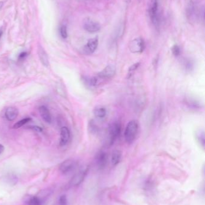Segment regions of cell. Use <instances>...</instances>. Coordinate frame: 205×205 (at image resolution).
I'll use <instances>...</instances> for the list:
<instances>
[{"label": "cell", "instance_id": "cell-16", "mask_svg": "<svg viewBox=\"0 0 205 205\" xmlns=\"http://www.w3.org/2000/svg\"><path fill=\"white\" fill-rule=\"evenodd\" d=\"M195 139L197 142L199 143V145L203 148H205V135L204 130H199L195 132Z\"/></svg>", "mask_w": 205, "mask_h": 205}, {"label": "cell", "instance_id": "cell-13", "mask_svg": "<svg viewBox=\"0 0 205 205\" xmlns=\"http://www.w3.org/2000/svg\"><path fill=\"white\" fill-rule=\"evenodd\" d=\"M39 114L40 116L42 117V119L46 122V123H51L52 121V118H51V115L50 113L49 110L48 109L47 107L45 106H41L39 109Z\"/></svg>", "mask_w": 205, "mask_h": 205}, {"label": "cell", "instance_id": "cell-12", "mask_svg": "<svg viewBox=\"0 0 205 205\" xmlns=\"http://www.w3.org/2000/svg\"><path fill=\"white\" fill-rule=\"evenodd\" d=\"M19 115V111L15 107H9L5 112V116L7 121H13Z\"/></svg>", "mask_w": 205, "mask_h": 205}, {"label": "cell", "instance_id": "cell-19", "mask_svg": "<svg viewBox=\"0 0 205 205\" xmlns=\"http://www.w3.org/2000/svg\"><path fill=\"white\" fill-rule=\"evenodd\" d=\"M183 68L186 70V71L190 72V71H191L192 70H194V62L190 59L186 58L183 60Z\"/></svg>", "mask_w": 205, "mask_h": 205}, {"label": "cell", "instance_id": "cell-20", "mask_svg": "<svg viewBox=\"0 0 205 205\" xmlns=\"http://www.w3.org/2000/svg\"><path fill=\"white\" fill-rule=\"evenodd\" d=\"M25 202L28 205H41L40 199L35 196H28Z\"/></svg>", "mask_w": 205, "mask_h": 205}, {"label": "cell", "instance_id": "cell-27", "mask_svg": "<svg viewBox=\"0 0 205 205\" xmlns=\"http://www.w3.org/2000/svg\"><path fill=\"white\" fill-rule=\"evenodd\" d=\"M140 66V62H137V63L133 64L129 69V73H132V72L135 71Z\"/></svg>", "mask_w": 205, "mask_h": 205}, {"label": "cell", "instance_id": "cell-26", "mask_svg": "<svg viewBox=\"0 0 205 205\" xmlns=\"http://www.w3.org/2000/svg\"><path fill=\"white\" fill-rule=\"evenodd\" d=\"M28 128H29V129H30V130H33V131H36V132H39V133L42 132V131H43L42 128H41L40 127L37 126V125L29 126V127H28Z\"/></svg>", "mask_w": 205, "mask_h": 205}, {"label": "cell", "instance_id": "cell-24", "mask_svg": "<svg viewBox=\"0 0 205 205\" xmlns=\"http://www.w3.org/2000/svg\"><path fill=\"white\" fill-rule=\"evenodd\" d=\"M60 33L61 36V37L64 39H66L68 37V31H67V27L65 25H62L60 27Z\"/></svg>", "mask_w": 205, "mask_h": 205}, {"label": "cell", "instance_id": "cell-4", "mask_svg": "<svg viewBox=\"0 0 205 205\" xmlns=\"http://www.w3.org/2000/svg\"><path fill=\"white\" fill-rule=\"evenodd\" d=\"M129 49L133 54H141L146 47L145 42L141 37H137L131 40L129 43Z\"/></svg>", "mask_w": 205, "mask_h": 205}, {"label": "cell", "instance_id": "cell-11", "mask_svg": "<svg viewBox=\"0 0 205 205\" xmlns=\"http://www.w3.org/2000/svg\"><path fill=\"white\" fill-rule=\"evenodd\" d=\"M60 145L64 147L68 144L70 137V133L67 127H63L60 129Z\"/></svg>", "mask_w": 205, "mask_h": 205}, {"label": "cell", "instance_id": "cell-14", "mask_svg": "<svg viewBox=\"0 0 205 205\" xmlns=\"http://www.w3.org/2000/svg\"><path fill=\"white\" fill-rule=\"evenodd\" d=\"M39 57L42 64L45 67H48L49 65L48 56L45 50L41 46H40L39 48Z\"/></svg>", "mask_w": 205, "mask_h": 205}, {"label": "cell", "instance_id": "cell-3", "mask_svg": "<svg viewBox=\"0 0 205 205\" xmlns=\"http://www.w3.org/2000/svg\"><path fill=\"white\" fill-rule=\"evenodd\" d=\"M158 8V0H151L149 9V14L151 22L156 28H158L160 25Z\"/></svg>", "mask_w": 205, "mask_h": 205}, {"label": "cell", "instance_id": "cell-8", "mask_svg": "<svg viewBox=\"0 0 205 205\" xmlns=\"http://www.w3.org/2000/svg\"><path fill=\"white\" fill-rule=\"evenodd\" d=\"M77 166V163L73 159H68L62 162L59 167V170L63 174H68L73 171Z\"/></svg>", "mask_w": 205, "mask_h": 205}, {"label": "cell", "instance_id": "cell-31", "mask_svg": "<svg viewBox=\"0 0 205 205\" xmlns=\"http://www.w3.org/2000/svg\"><path fill=\"white\" fill-rule=\"evenodd\" d=\"M2 34H3V31H2V30H0V39H1V37H2Z\"/></svg>", "mask_w": 205, "mask_h": 205}, {"label": "cell", "instance_id": "cell-1", "mask_svg": "<svg viewBox=\"0 0 205 205\" xmlns=\"http://www.w3.org/2000/svg\"><path fill=\"white\" fill-rule=\"evenodd\" d=\"M139 125L136 120L129 121L126 127L124 137L126 143L131 144L134 142L137 137Z\"/></svg>", "mask_w": 205, "mask_h": 205}, {"label": "cell", "instance_id": "cell-29", "mask_svg": "<svg viewBox=\"0 0 205 205\" xmlns=\"http://www.w3.org/2000/svg\"><path fill=\"white\" fill-rule=\"evenodd\" d=\"M4 147L2 145L0 144V154H1L4 152Z\"/></svg>", "mask_w": 205, "mask_h": 205}, {"label": "cell", "instance_id": "cell-28", "mask_svg": "<svg viewBox=\"0 0 205 205\" xmlns=\"http://www.w3.org/2000/svg\"><path fill=\"white\" fill-rule=\"evenodd\" d=\"M28 56V53L27 52H21L19 55V57H18V59L19 61H22V60H23L26 58V57Z\"/></svg>", "mask_w": 205, "mask_h": 205}, {"label": "cell", "instance_id": "cell-6", "mask_svg": "<svg viewBox=\"0 0 205 205\" xmlns=\"http://www.w3.org/2000/svg\"><path fill=\"white\" fill-rule=\"evenodd\" d=\"M108 161V154L103 151H100L98 152L95 157V162L97 167L99 169L102 170L105 168L107 165Z\"/></svg>", "mask_w": 205, "mask_h": 205}, {"label": "cell", "instance_id": "cell-25", "mask_svg": "<svg viewBox=\"0 0 205 205\" xmlns=\"http://www.w3.org/2000/svg\"><path fill=\"white\" fill-rule=\"evenodd\" d=\"M59 205H68V199L65 195H62L59 198Z\"/></svg>", "mask_w": 205, "mask_h": 205}, {"label": "cell", "instance_id": "cell-30", "mask_svg": "<svg viewBox=\"0 0 205 205\" xmlns=\"http://www.w3.org/2000/svg\"><path fill=\"white\" fill-rule=\"evenodd\" d=\"M3 2L2 1H0V10L2 9V6H3Z\"/></svg>", "mask_w": 205, "mask_h": 205}, {"label": "cell", "instance_id": "cell-18", "mask_svg": "<svg viewBox=\"0 0 205 205\" xmlns=\"http://www.w3.org/2000/svg\"><path fill=\"white\" fill-rule=\"evenodd\" d=\"M93 114L96 118L102 119L105 117L107 115V110L104 107H96L93 111Z\"/></svg>", "mask_w": 205, "mask_h": 205}, {"label": "cell", "instance_id": "cell-15", "mask_svg": "<svg viewBox=\"0 0 205 205\" xmlns=\"http://www.w3.org/2000/svg\"><path fill=\"white\" fill-rule=\"evenodd\" d=\"M82 80L86 85L90 87H94L98 83V79L96 77L83 76L82 78Z\"/></svg>", "mask_w": 205, "mask_h": 205}, {"label": "cell", "instance_id": "cell-23", "mask_svg": "<svg viewBox=\"0 0 205 205\" xmlns=\"http://www.w3.org/2000/svg\"><path fill=\"white\" fill-rule=\"evenodd\" d=\"M171 52L174 56L178 57L181 55V48L178 45H174L171 47Z\"/></svg>", "mask_w": 205, "mask_h": 205}, {"label": "cell", "instance_id": "cell-21", "mask_svg": "<svg viewBox=\"0 0 205 205\" xmlns=\"http://www.w3.org/2000/svg\"><path fill=\"white\" fill-rule=\"evenodd\" d=\"M31 121V118H29V117H27V118H23V119L19 121L18 122H17L15 125L13 126V128H15V129H18V128H19L21 127H22L23 126L27 124L28 123H29L30 121Z\"/></svg>", "mask_w": 205, "mask_h": 205}, {"label": "cell", "instance_id": "cell-22", "mask_svg": "<svg viewBox=\"0 0 205 205\" xmlns=\"http://www.w3.org/2000/svg\"><path fill=\"white\" fill-rule=\"evenodd\" d=\"M186 103L189 106V107H190L191 108L197 109V108H200V107H201V104L195 99L188 98L186 100Z\"/></svg>", "mask_w": 205, "mask_h": 205}, {"label": "cell", "instance_id": "cell-32", "mask_svg": "<svg viewBox=\"0 0 205 205\" xmlns=\"http://www.w3.org/2000/svg\"><path fill=\"white\" fill-rule=\"evenodd\" d=\"M78 1H89V0H78Z\"/></svg>", "mask_w": 205, "mask_h": 205}, {"label": "cell", "instance_id": "cell-7", "mask_svg": "<svg viewBox=\"0 0 205 205\" xmlns=\"http://www.w3.org/2000/svg\"><path fill=\"white\" fill-rule=\"evenodd\" d=\"M87 172H88V168H85L79 171L76 174H75L74 176L71 179V180L70 181V185L73 187H77L80 185V184L84 181Z\"/></svg>", "mask_w": 205, "mask_h": 205}, {"label": "cell", "instance_id": "cell-17", "mask_svg": "<svg viewBox=\"0 0 205 205\" xmlns=\"http://www.w3.org/2000/svg\"><path fill=\"white\" fill-rule=\"evenodd\" d=\"M122 152L119 150H114L111 154V163L113 166L117 165L122 159Z\"/></svg>", "mask_w": 205, "mask_h": 205}, {"label": "cell", "instance_id": "cell-5", "mask_svg": "<svg viewBox=\"0 0 205 205\" xmlns=\"http://www.w3.org/2000/svg\"><path fill=\"white\" fill-rule=\"evenodd\" d=\"M84 29L90 33H94L101 29L100 23L90 18H86L83 22Z\"/></svg>", "mask_w": 205, "mask_h": 205}, {"label": "cell", "instance_id": "cell-2", "mask_svg": "<svg viewBox=\"0 0 205 205\" xmlns=\"http://www.w3.org/2000/svg\"><path fill=\"white\" fill-rule=\"evenodd\" d=\"M122 127L119 122L115 121L109 126L107 132V145L108 147H111L113 145L115 141L119 137L121 133Z\"/></svg>", "mask_w": 205, "mask_h": 205}, {"label": "cell", "instance_id": "cell-10", "mask_svg": "<svg viewBox=\"0 0 205 205\" xmlns=\"http://www.w3.org/2000/svg\"><path fill=\"white\" fill-rule=\"evenodd\" d=\"M116 69L113 65H108L103 69L99 73H98V76L101 79H110L113 78L115 74Z\"/></svg>", "mask_w": 205, "mask_h": 205}, {"label": "cell", "instance_id": "cell-9", "mask_svg": "<svg viewBox=\"0 0 205 205\" xmlns=\"http://www.w3.org/2000/svg\"><path fill=\"white\" fill-rule=\"evenodd\" d=\"M99 44L98 37H96L88 40L87 44L84 46V52L88 55L93 54L98 48Z\"/></svg>", "mask_w": 205, "mask_h": 205}]
</instances>
